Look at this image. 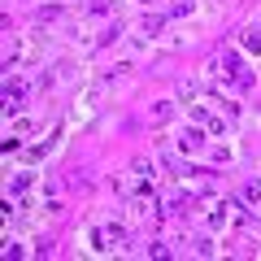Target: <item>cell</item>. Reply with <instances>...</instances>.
Instances as JSON below:
<instances>
[{
    "mask_svg": "<svg viewBox=\"0 0 261 261\" xmlns=\"http://www.w3.org/2000/svg\"><path fill=\"white\" fill-rule=\"evenodd\" d=\"M178 144H183L187 152H200V148H205L209 140H205V130H200V126H187L183 135H178Z\"/></svg>",
    "mask_w": 261,
    "mask_h": 261,
    "instance_id": "obj_7",
    "label": "cell"
},
{
    "mask_svg": "<svg viewBox=\"0 0 261 261\" xmlns=\"http://www.w3.org/2000/svg\"><path fill=\"white\" fill-rule=\"evenodd\" d=\"M214 74H222L226 83H235V87H252V74L240 65V57H235V53H218L214 57Z\"/></svg>",
    "mask_w": 261,
    "mask_h": 261,
    "instance_id": "obj_3",
    "label": "cell"
},
{
    "mask_svg": "<svg viewBox=\"0 0 261 261\" xmlns=\"http://www.w3.org/2000/svg\"><path fill=\"white\" fill-rule=\"evenodd\" d=\"M144 5H152V0H144Z\"/></svg>",
    "mask_w": 261,
    "mask_h": 261,
    "instance_id": "obj_13",
    "label": "cell"
},
{
    "mask_svg": "<svg viewBox=\"0 0 261 261\" xmlns=\"http://www.w3.org/2000/svg\"><path fill=\"white\" fill-rule=\"evenodd\" d=\"M122 187V200H130V205L140 209V214H157V166H152L148 157H135L130 161V170L118 178Z\"/></svg>",
    "mask_w": 261,
    "mask_h": 261,
    "instance_id": "obj_1",
    "label": "cell"
},
{
    "mask_svg": "<svg viewBox=\"0 0 261 261\" xmlns=\"http://www.w3.org/2000/svg\"><path fill=\"white\" fill-rule=\"evenodd\" d=\"M170 118V105H152V122H157V126H161V122H166Z\"/></svg>",
    "mask_w": 261,
    "mask_h": 261,
    "instance_id": "obj_11",
    "label": "cell"
},
{
    "mask_svg": "<svg viewBox=\"0 0 261 261\" xmlns=\"http://www.w3.org/2000/svg\"><path fill=\"white\" fill-rule=\"evenodd\" d=\"M192 118L200 122L209 135H222V130H226V118H214V113H209V105H192Z\"/></svg>",
    "mask_w": 261,
    "mask_h": 261,
    "instance_id": "obj_5",
    "label": "cell"
},
{
    "mask_svg": "<svg viewBox=\"0 0 261 261\" xmlns=\"http://www.w3.org/2000/svg\"><path fill=\"white\" fill-rule=\"evenodd\" d=\"M83 240L92 244L96 252H118V248H126L130 235H126V226H122V222H92L83 231Z\"/></svg>",
    "mask_w": 261,
    "mask_h": 261,
    "instance_id": "obj_2",
    "label": "cell"
},
{
    "mask_svg": "<svg viewBox=\"0 0 261 261\" xmlns=\"http://www.w3.org/2000/svg\"><path fill=\"white\" fill-rule=\"evenodd\" d=\"M27 96H31V83H27V79H22V74H18V79L9 74V83H5V109L13 113V109H18V105H22V100H27Z\"/></svg>",
    "mask_w": 261,
    "mask_h": 261,
    "instance_id": "obj_4",
    "label": "cell"
},
{
    "mask_svg": "<svg viewBox=\"0 0 261 261\" xmlns=\"http://www.w3.org/2000/svg\"><path fill=\"white\" fill-rule=\"evenodd\" d=\"M31 183H35L31 174H13V178H9V192H13V196H27V192H31Z\"/></svg>",
    "mask_w": 261,
    "mask_h": 261,
    "instance_id": "obj_8",
    "label": "cell"
},
{
    "mask_svg": "<svg viewBox=\"0 0 261 261\" xmlns=\"http://www.w3.org/2000/svg\"><path fill=\"white\" fill-rule=\"evenodd\" d=\"M57 135H61V126H53V130L44 135V140H39V144H31V148L22 152V157H27V161H39V157H48V152H53V144H57Z\"/></svg>",
    "mask_w": 261,
    "mask_h": 261,
    "instance_id": "obj_6",
    "label": "cell"
},
{
    "mask_svg": "<svg viewBox=\"0 0 261 261\" xmlns=\"http://www.w3.org/2000/svg\"><path fill=\"white\" fill-rule=\"evenodd\" d=\"M161 27H166V18H161V13H157V18H144V31H161Z\"/></svg>",
    "mask_w": 261,
    "mask_h": 261,
    "instance_id": "obj_12",
    "label": "cell"
},
{
    "mask_svg": "<svg viewBox=\"0 0 261 261\" xmlns=\"http://www.w3.org/2000/svg\"><path fill=\"white\" fill-rule=\"evenodd\" d=\"M244 48H248V53H261V35H257V31H248V35H244Z\"/></svg>",
    "mask_w": 261,
    "mask_h": 261,
    "instance_id": "obj_10",
    "label": "cell"
},
{
    "mask_svg": "<svg viewBox=\"0 0 261 261\" xmlns=\"http://www.w3.org/2000/svg\"><path fill=\"white\" fill-rule=\"evenodd\" d=\"M244 200H248V205H261V183H248V187H244Z\"/></svg>",
    "mask_w": 261,
    "mask_h": 261,
    "instance_id": "obj_9",
    "label": "cell"
}]
</instances>
